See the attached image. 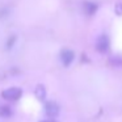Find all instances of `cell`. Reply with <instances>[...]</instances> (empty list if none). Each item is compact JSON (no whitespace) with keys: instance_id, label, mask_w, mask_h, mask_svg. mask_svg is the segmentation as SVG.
I'll list each match as a JSON object with an SVG mask.
<instances>
[{"instance_id":"ba28073f","label":"cell","mask_w":122,"mask_h":122,"mask_svg":"<svg viewBox=\"0 0 122 122\" xmlns=\"http://www.w3.org/2000/svg\"><path fill=\"white\" fill-rule=\"evenodd\" d=\"M42 122H55V121H53V119H47V121H42Z\"/></svg>"},{"instance_id":"6da1fadb","label":"cell","mask_w":122,"mask_h":122,"mask_svg":"<svg viewBox=\"0 0 122 122\" xmlns=\"http://www.w3.org/2000/svg\"><path fill=\"white\" fill-rule=\"evenodd\" d=\"M21 89L20 88H8V89L3 91L1 92V96H3L4 98H7V100H19L20 97H21Z\"/></svg>"},{"instance_id":"277c9868","label":"cell","mask_w":122,"mask_h":122,"mask_svg":"<svg viewBox=\"0 0 122 122\" xmlns=\"http://www.w3.org/2000/svg\"><path fill=\"white\" fill-rule=\"evenodd\" d=\"M96 47H97V50L100 51V53H105V51L108 50V47H109L108 37H106V36H101V37H98L97 43H96Z\"/></svg>"},{"instance_id":"5b68a950","label":"cell","mask_w":122,"mask_h":122,"mask_svg":"<svg viewBox=\"0 0 122 122\" xmlns=\"http://www.w3.org/2000/svg\"><path fill=\"white\" fill-rule=\"evenodd\" d=\"M12 114V110L9 106H5V105H1L0 106V117H3V118H7V117H9Z\"/></svg>"},{"instance_id":"52a82bcc","label":"cell","mask_w":122,"mask_h":122,"mask_svg":"<svg viewBox=\"0 0 122 122\" xmlns=\"http://www.w3.org/2000/svg\"><path fill=\"white\" fill-rule=\"evenodd\" d=\"M36 96H37L40 100H43V97L46 96V91H45V88L42 87V85H40V87H37L36 88Z\"/></svg>"},{"instance_id":"3957f363","label":"cell","mask_w":122,"mask_h":122,"mask_svg":"<svg viewBox=\"0 0 122 122\" xmlns=\"http://www.w3.org/2000/svg\"><path fill=\"white\" fill-rule=\"evenodd\" d=\"M74 58H75V54L72 50H68V49L62 50L61 61H62V63H63V66H70V64L72 63V61H74Z\"/></svg>"},{"instance_id":"8992f818","label":"cell","mask_w":122,"mask_h":122,"mask_svg":"<svg viewBox=\"0 0 122 122\" xmlns=\"http://www.w3.org/2000/svg\"><path fill=\"white\" fill-rule=\"evenodd\" d=\"M85 11H87L88 15H93L96 11H97V5H96L95 3L88 1V3H85Z\"/></svg>"},{"instance_id":"7a4b0ae2","label":"cell","mask_w":122,"mask_h":122,"mask_svg":"<svg viewBox=\"0 0 122 122\" xmlns=\"http://www.w3.org/2000/svg\"><path fill=\"white\" fill-rule=\"evenodd\" d=\"M45 113H46V116H47L49 118H55V117L59 114V106L56 105L55 102L50 101V102H47L45 105Z\"/></svg>"}]
</instances>
